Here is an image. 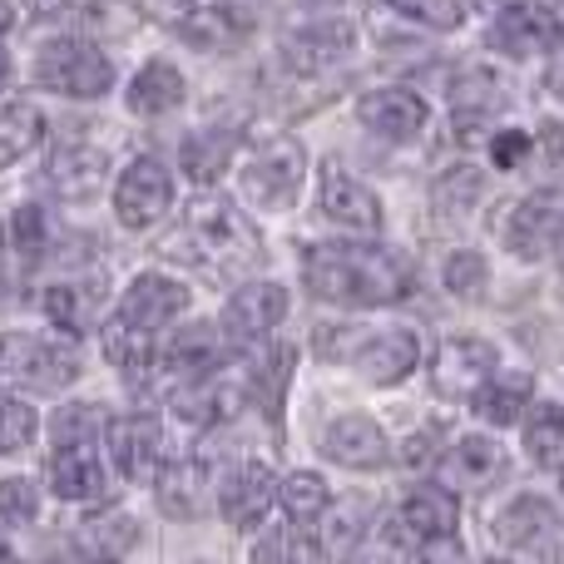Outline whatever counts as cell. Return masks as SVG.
<instances>
[{"instance_id": "cell-41", "label": "cell", "mask_w": 564, "mask_h": 564, "mask_svg": "<svg viewBox=\"0 0 564 564\" xmlns=\"http://www.w3.org/2000/svg\"><path fill=\"white\" fill-rule=\"evenodd\" d=\"M35 516H40V490L20 476L0 480V520H10V525H30Z\"/></svg>"}, {"instance_id": "cell-26", "label": "cell", "mask_w": 564, "mask_h": 564, "mask_svg": "<svg viewBox=\"0 0 564 564\" xmlns=\"http://www.w3.org/2000/svg\"><path fill=\"white\" fill-rule=\"evenodd\" d=\"M530 397H535L530 371H496V377L470 397V406H476V416L490 421V426H516V421L525 416Z\"/></svg>"}, {"instance_id": "cell-14", "label": "cell", "mask_w": 564, "mask_h": 564, "mask_svg": "<svg viewBox=\"0 0 564 564\" xmlns=\"http://www.w3.org/2000/svg\"><path fill=\"white\" fill-rule=\"evenodd\" d=\"M500 371V347L486 337H451L441 341L436 361H431V381L441 397H476L490 377Z\"/></svg>"}, {"instance_id": "cell-4", "label": "cell", "mask_w": 564, "mask_h": 564, "mask_svg": "<svg viewBox=\"0 0 564 564\" xmlns=\"http://www.w3.org/2000/svg\"><path fill=\"white\" fill-rule=\"evenodd\" d=\"M253 248H258L253 228H248L228 204H214V198L198 204L194 214L184 218V228L169 238V258H194V263L208 268V273L228 268L234 258H253Z\"/></svg>"}, {"instance_id": "cell-30", "label": "cell", "mask_w": 564, "mask_h": 564, "mask_svg": "<svg viewBox=\"0 0 564 564\" xmlns=\"http://www.w3.org/2000/svg\"><path fill=\"white\" fill-rule=\"evenodd\" d=\"M45 139V115L35 105H0V169L20 164Z\"/></svg>"}, {"instance_id": "cell-45", "label": "cell", "mask_w": 564, "mask_h": 564, "mask_svg": "<svg viewBox=\"0 0 564 564\" xmlns=\"http://www.w3.org/2000/svg\"><path fill=\"white\" fill-rule=\"evenodd\" d=\"M470 6H476L480 15L496 20V15H506V10H516V6H530V0H470Z\"/></svg>"}, {"instance_id": "cell-29", "label": "cell", "mask_w": 564, "mask_h": 564, "mask_svg": "<svg viewBox=\"0 0 564 564\" xmlns=\"http://www.w3.org/2000/svg\"><path fill=\"white\" fill-rule=\"evenodd\" d=\"M278 506H282V516H288V525H317L332 506V490L322 476L297 470V476H288L278 486Z\"/></svg>"}, {"instance_id": "cell-28", "label": "cell", "mask_w": 564, "mask_h": 564, "mask_svg": "<svg viewBox=\"0 0 564 564\" xmlns=\"http://www.w3.org/2000/svg\"><path fill=\"white\" fill-rule=\"evenodd\" d=\"M134 540H139L134 516H124V510H105V516H95L85 530H79V555H85L89 564H115Z\"/></svg>"}, {"instance_id": "cell-48", "label": "cell", "mask_w": 564, "mask_h": 564, "mask_svg": "<svg viewBox=\"0 0 564 564\" xmlns=\"http://www.w3.org/2000/svg\"><path fill=\"white\" fill-rule=\"evenodd\" d=\"M0 564H15V545H10L6 535H0Z\"/></svg>"}, {"instance_id": "cell-8", "label": "cell", "mask_w": 564, "mask_h": 564, "mask_svg": "<svg viewBox=\"0 0 564 564\" xmlns=\"http://www.w3.org/2000/svg\"><path fill=\"white\" fill-rule=\"evenodd\" d=\"M317 204H322V218H332L337 228H347V234H357V238L381 234V224H387V208H381V198L371 194V188L361 184L357 174H347L337 159H327V164H322Z\"/></svg>"}, {"instance_id": "cell-50", "label": "cell", "mask_w": 564, "mask_h": 564, "mask_svg": "<svg viewBox=\"0 0 564 564\" xmlns=\"http://www.w3.org/2000/svg\"><path fill=\"white\" fill-rule=\"evenodd\" d=\"M50 6H59V0H25V10H35V15L40 10H50Z\"/></svg>"}, {"instance_id": "cell-27", "label": "cell", "mask_w": 564, "mask_h": 564, "mask_svg": "<svg viewBox=\"0 0 564 564\" xmlns=\"http://www.w3.org/2000/svg\"><path fill=\"white\" fill-rule=\"evenodd\" d=\"M292 361H297L292 341H268V347L253 357V367H248V397L263 401V406H268V421H273V426L282 421V391H288Z\"/></svg>"}, {"instance_id": "cell-13", "label": "cell", "mask_w": 564, "mask_h": 564, "mask_svg": "<svg viewBox=\"0 0 564 564\" xmlns=\"http://www.w3.org/2000/svg\"><path fill=\"white\" fill-rule=\"evenodd\" d=\"M184 312H188V288H184V282L169 278V273H139L124 288V297H119L115 317L129 322L134 332H149V337H159V332L174 327Z\"/></svg>"}, {"instance_id": "cell-17", "label": "cell", "mask_w": 564, "mask_h": 564, "mask_svg": "<svg viewBox=\"0 0 564 564\" xmlns=\"http://www.w3.org/2000/svg\"><path fill=\"white\" fill-rule=\"evenodd\" d=\"M282 317H288V288H278V282H248V288H238L228 297L224 332H228V341H263Z\"/></svg>"}, {"instance_id": "cell-21", "label": "cell", "mask_w": 564, "mask_h": 564, "mask_svg": "<svg viewBox=\"0 0 564 564\" xmlns=\"http://www.w3.org/2000/svg\"><path fill=\"white\" fill-rule=\"evenodd\" d=\"M184 99H188V79H184V69H178L174 59L154 55L134 79H129L124 105H129V115H139V119H159V115H174V109L184 105Z\"/></svg>"}, {"instance_id": "cell-52", "label": "cell", "mask_w": 564, "mask_h": 564, "mask_svg": "<svg viewBox=\"0 0 564 564\" xmlns=\"http://www.w3.org/2000/svg\"><path fill=\"white\" fill-rule=\"evenodd\" d=\"M218 6H234V0H218Z\"/></svg>"}, {"instance_id": "cell-33", "label": "cell", "mask_w": 564, "mask_h": 564, "mask_svg": "<svg viewBox=\"0 0 564 564\" xmlns=\"http://www.w3.org/2000/svg\"><path fill=\"white\" fill-rule=\"evenodd\" d=\"M525 451H530V460H540V466L564 470V406H555V401H545V406L530 411Z\"/></svg>"}, {"instance_id": "cell-11", "label": "cell", "mask_w": 564, "mask_h": 564, "mask_svg": "<svg viewBox=\"0 0 564 564\" xmlns=\"http://www.w3.org/2000/svg\"><path fill=\"white\" fill-rule=\"evenodd\" d=\"M506 243H510V253L525 258V263L555 253L564 243V188H540V194L520 198L506 224Z\"/></svg>"}, {"instance_id": "cell-47", "label": "cell", "mask_w": 564, "mask_h": 564, "mask_svg": "<svg viewBox=\"0 0 564 564\" xmlns=\"http://www.w3.org/2000/svg\"><path fill=\"white\" fill-rule=\"evenodd\" d=\"M10 79H15V65H10V55H6V50H0V89H6Z\"/></svg>"}, {"instance_id": "cell-25", "label": "cell", "mask_w": 564, "mask_h": 564, "mask_svg": "<svg viewBox=\"0 0 564 564\" xmlns=\"http://www.w3.org/2000/svg\"><path fill=\"white\" fill-rule=\"evenodd\" d=\"M238 154V134L234 129H198V134H188L184 144H178V164H184V178L198 188L218 184L224 178V169L234 164Z\"/></svg>"}, {"instance_id": "cell-15", "label": "cell", "mask_w": 564, "mask_h": 564, "mask_svg": "<svg viewBox=\"0 0 564 564\" xmlns=\"http://www.w3.org/2000/svg\"><path fill=\"white\" fill-rule=\"evenodd\" d=\"M273 496H278L273 466H263V460H238L224 476V486H218V510H224V520L234 530H258L263 516L273 510Z\"/></svg>"}, {"instance_id": "cell-5", "label": "cell", "mask_w": 564, "mask_h": 564, "mask_svg": "<svg viewBox=\"0 0 564 564\" xmlns=\"http://www.w3.org/2000/svg\"><path fill=\"white\" fill-rule=\"evenodd\" d=\"M35 79L50 89V95L65 99H105L109 85H115V59L85 35H65L50 40L35 59Z\"/></svg>"}, {"instance_id": "cell-7", "label": "cell", "mask_w": 564, "mask_h": 564, "mask_svg": "<svg viewBox=\"0 0 564 564\" xmlns=\"http://www.w3.org/2000/svg\"><path fill=\"white\" fill-rule=\"evenodd\" d=\"M169 208H174V174H169L164 159L139 154L115 184V218L129 234H144Z\"/></svg>"}, {"instance_id": "cell-36", "label": "cell", "mask_w": 564, "mask_h": 564, "mask_svg": "<svg viewBox=\"0 0 564 564\" xmlns=\"http://www.w3.org/2000/svg\"><path fill=\"white\" fill-rule=\"evenodd\" d=\"M347 45H351V30L332 25L327 35H292L282 50H288V65H297V69H322V65H337V59L347 55Z\"/></svg>"}, {"instance_id": "cell-2", "label": "cell", "mask_w": 564, "mask_h": 564, "mask_svg": "<svg viewBox=\"0 0 564 564\" xmlns=\"http://www.w3.org/2000/svg\"><path fill=\"white\" fill-rule=\"evenodd\" d=\"M317 357L347 361L371 387H397L416 371L421 341L411 327H317Z\"/></svg>"}, {"instance_id": "cell-23", "label": "cell", "mask_w": 564, "mask_h": 564, "mask_svg": "<svg viewBox=\"0 0 564 564\" xmlns=\"http://www.w3.org/2000/svg\"><path fill=\"white\" fill-rule=\"evenodd\" d=\"M401 525L416 540H456L460 530V506L446 486H411L401 496Z\"/></svg>"}, {"instance_id": "cell-53", "label": "cell", "mask_w": 564, "mask_h": 564, "mask_svg": "<svg viewBox=\"0 0 564 564\" xmlns=\"http://www.w3.org/2000/svg\"><path fill=\"white\" fill-rule=\"evenodd\" d=\"M490 564H500V560H490Z\"/></svg>"}, {"instance_id": "cell-9", "label": "cell", "mask_w": 564, "mask_h": 564, "mask_svg": "<svg viewBox=\"0 0 564 564\" xmlns=\"http://www.w3.org/2000/svg\"><path fill=\"white\" fill-rule=\"evenodd\" d=\"M218 486H224V476L214 470L208 456H178V460H169V466H159V476H154L159 506L174 520L208 516V506H218Z\"/></svg>"}, {"instance_id": "cell-49", "label": "cell", "mask_w": 564, "mask_h": 564, "mask_svg": "<svg viewBox=\"0 0 564 564\" xmlns=\"http://www.w3.org/2000/svg\"><path fill=\"white\" fill-rule=\"evenodd\" d=\"M550 89H555V95H560V99H564V65H560V69H555V75H550Z\"/></svg>"}, {"instance_id": "cell-12", "label": "cell", "mask_w": 564, "mask_h": 564, "mask_svg": "<svg viewBox=\"0 0 564 564\" xmlns=\"http://www.w3.org/2000/svg\"><path fill=\"white\" fill-rule=\"evenodd\" d=\"M357 119L377 139H387V144H416L431 124V109L416 89L381 85V89H367V95L357 99Z\"/></svg>"}, {"instance_id": "cell-31", "label": "cell", "mask_w": 564, "mask_h": 564, "mask_svg": "<svg viewBox=\"0 0 564 564\" xmlns=\"http://www.w3.org/2000/svg\"><path fill=\"white\" fill-rule=\"evenodd\" d=\"M480 198H486V174H480L476 164H456V169H446V174L431 184V204H436L441 218L470 214Z\"/></svg>"}, {"instance_id": "cell-46", "label": "cell", "mask_w": 564, "mask_h": 564, "mask_svg": "<svg viewBox=\"0 0 564 564\" xmlns=\"http://www.w3.org/2000/svg\"><path fill=\"white\" fill-rule=\"evenodd\" d=\"M10 30H15V6L0 0V35H10Z\"/></svg>"}, {"instance_id": "cell-39", "label": "cell", "mask_w": 564, "mask_h": 564, "mask_svg": "<svg viewBox=\"0 0 564 564\" xmlns=\"http://www.w3.org/2000/svg\"><path fill=\"white\" fill-rule=\"evenodd\" d=\"M35 431H40V421H35V411H30L25 401L0 397V456L25 451L30 441H35Z\"/></svg>"}, {"instance_id": "cell-19", "label": "cell", "mask_w": 564, "mask_h": 564, "mask_svg": "<svg viewBox=\"0 0 564 564\" xmlns=\"http://www.w3.org/2000/svg\"><path fill=\"white\" fill-rule=\"evenodd\" d=\"M322 451H327L337 466H351V470H381L391 466V441L387 431L377 426L371 416H337L327 431H322Z\"/></svg>"}, {"instance_id": "cell-24", "label": "cell", "mask_w": 564, "mask_h": 564, "mask_svg": "<svg viewBox=\"0 0 564 564\" xmlns=\"http://www.w3.org/2000/svg\"><path fill=\"white\" fill-rule=\"evenodd\" d=\"M436 466H441V476H446L451 486L486 490L490 480H500V470H506V451H500L496 441H486V436H466V441H456Z\"/></svg>"}, {"instance_id": "cell-3", "label": "cell", "mask_w": 564, "mask_h": 564, "mask_svg": "<svg viewBox=\"0 0 564 564\" xmlns=\"http://www.w3.org/2000/svg\"><path fill=\"white\" fill-rule=\"evenodd\" d=\"M79 371H85V361H79L75 341L65 337H40V332H6L0 337V387L55 397V391L75 387Z\"/></svg>"}, {"instance_id": "cell-44", "label": "cell", "mask_w": 564, "mask_h": 564, "mask_svg": "<svg viewBox=\"0 0 564 564\" xmlns=\"http://www.w3.org/2000/svg\"><path fill=\"white\" fill-rule=\"evenodd\" d=\"M401 564H466V555H460L456 540H421Z\"/></svg>"}, {"instance_id": "cell-10", "label": "cell", "mask_w": 564, "mask_h": 564, "mask_svg": "<svg viewBox=\"0 0 564 564\" xmlns=\"http://www.w3.org/2000/svg\"><path fill=\"white\" fill-rule=\"evenodd\" d=\"M496 540L500 550L510 555H530V560H550L555 555V540H560V516L545 496H516L500 506L496 516Z\"/></svg>"}, {"instance_id": "cell-42", "label": "cell", "mask_w": 564, "mask_h": 564, "mask_svg": "<svg viewBox=\"0 0 564 564\" xmlns=\"http://www.w3.org/2000/svg\"><path fill=\"white\" fill-rule=\"evenodd\" d=\"M45 243H50L45 214H40V208H20V214H15V248L25 258H40V253H45Z\"/></svg>"}, {"instance_id": "cell-32", "label": "cell", "mask_w": 564, "mask_h": 564, "mask_svg": "<svg viewBox=\"0 0 564 564\" xmlns=\"http://www.w3.org/2000/svg\"><path fill=\"white\" fill-rule=\"evenodd\" d=\"M45 317L55 322V327H65L69 337H79V332L95 322V302L99 292L85 288V282H55V288H45Z\"/></svg>"}, {"instance_id": "cell-22", "label": "cell", "mask_w": 564, "mask_h": 564, "mask_svg": "<svg viewBox=\"0 0 564 564\" xmlns=\"http://www.w3.org/2000/svg\"><path fill=\"white\" fill-rule=\"evenodd\" d=\"M50 490L69 506H89V500H105L109 490V470L95 456V446H59L50 460Z\"/></svg>"}, {"instance_id": "cell-51", "label": "cell", "mask_w": 564, "mask_h": 564, "mask_svg": "<svg viewBox=\"0 0 564 564\" xmlns=\"http://www.w3.org/2000/svg\"><path fill=\"white\" fill-rule=\"evenodd\" d=\"M297 6H341V0H297Z\"/></svg>"}, {"instance_id": "cell-35", "label": "cell", "mask_w": 564, "mask_h": 564, "mask_svg": "<svg viewBox=\"0 0 564 564\" xmlns=\"http://www.w3.org/2000/svg\"><path fill=\"white\" fill-rule=\"evenodd\" d=\"M99 431H109V411L105 406H59L55 421H50V436H55V451L59 446H95Z\"/></svg>"}, {"instance_id": "cell-20", "label": "cell", "mask_w": 564, "mask_h": 564, "mask_svg": "<svg viewBox=\"0 0 564 564\" xmlns=\"http://www.w3.org/2000/svg\"><path fill=\"white\" fill-rule=\"evenodd\" d=\"M105 174H109V154L95 144H59L45 164V184L55 188L59 198L69 204H85L105 188Z\"/></svg>"}, {"instance_id": "cell-6", "label": "cell", "mask_w": 564, "mask_h": 564, "mask_svg": "<svg viewBox=\"0 0 564 564\" xmlns=\"http://www.w3.org/2000/svg\"><path fill=\"white\" fill-rule=\"evenodd\" d=\"M302 174H307V149L297 139L278 134L243 164V198L258 204L263 214H282V208L297 204Z\"/></svg>"}, {"instance_id": "cell-43", "label": "cell", "mask_w": 564, "mask_h": 564, "mask_svg": "<svg viewBox=\"0 0 564 564\" xmlns=\"http://www.w3.org/2000/svg\"><path fill=\"white\" fill-rule=\"evenodd\" d=\"M530 149H535V139L525 134V129H500L496 139H490V159H496L500 169H516L530 159Z\"/></svg>"}, {"instance_id": "cell-38", "label": "cell", "mask_w": 564, "mask_h": 564, "mask_svg": "<svg viewBox=\"0 0 564 564\" xmlns=\"http://www.w3.org/2000/svg\"><path fill=\"white\" fill-rule=\"evenodd\" d=\"M253 564H317V550L307 535H297V525H288L263 535V545L253 550Z\"/></svg>"}, {"instance_id": "cell-40", "label": "cell", "mask_w": 564, "mask_h": 564, "mask_svg": "<svg viewBox=\"0 0 564 564\" xmlns=\"http://www.w3.org/2000/svg\"><path fill=\"white\" fill-rule=\"evenodd\" d=\"M486 282H490V268L476 248H460V253L446 258V288L456 292V297H480Z\"/></svg>"}, {"instance_id": "cell-18", "label": "cell", "mask_w": 564, "mask_h": 564, "mask_svg": "<svg viewBox=\"0 0 564 564\" xmlns=\"http://www.w3.org/2000/svg\"><path fill=\"white\" fill-rule=\"evenodd\" d=\"M486 45L506 59H535V55H545V50H555V15L540 10L535 0H530V6H516V10L490 20Z\"/></svg>"}, {"instance_id": "cell-16", "label": "cell", "mask_w": 564, "mask_h": 564, "mask_svg": "<svg viewBox=\"0 0 564 564\" xmlns=\"http://www.w3.org/2000/svg\"><path fill=\"white\" fill-rule=\"evenodd\" d=\"M109 466L124 480H154L164 466V431L154 416H119L109 421Z\"/></svg>"}, {"instance_id": "cell-37", "label": "cell", "mask_w": 564, "mask_h": 564, "mask_svg": "<svg viewBox=\"0 0 564 564\" xmlns=\"http://www.w3.org/2000/svg\"><path fill=\"white\" fill-rule=\"evenodd\" d=\"M387 6L397 10L401 20H411V25H421V30H436V35H451V30H460V20H466L460 0H387Z\"/></svg>"}, {"instance_id": "cell-1", "label": "cell", "mask_w": 564, "mask_h": 564, "mask_svg": "<svg viewBox=\"0 0 564 564\" xmlns=\"http://www.w3.org/2000/svg\"><path fill=\"white\" fill-rule=\"evenodd\" d=\"M302 282L332 307H391L411 297L416 273L381 243H312L302 248Z\"/></svg>"}, {"instance_id": "cell-34", "label": "cell", "mask_w": 564, "mask_h": 564, "mask_svg": "<svg viewBox=\"0 0 564 564\" xmlns=\"http://www.w3.org/2000/svg\"><path fill=\"white\" fill-rule=\"evenodd\" d=\"M99 337H105V357L115 361L119 371H129V377H139V371H144L149 361L159 357V351H154V337H149V332H134L129 322H119V317H109Z\"/></svg>"}]
</instances>
